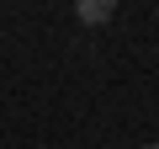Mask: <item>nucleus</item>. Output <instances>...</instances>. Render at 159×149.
<instances>
[{"instance_id": "obj_2", "label": "nucleus", "mask_w": 159, "mask_h": 149, "mask_svg": "<svg viewBox=\"0 0 159 149\" xmlns=\"http://www.w3.org/2000/svg\"><path fill=\"white\" fill-rule=\"evenodd\" d=\"M143 149H159V144H143Z\"/></svg>"}, {"instance_id": "obj_1", "label": "nucleus", "mask_w": 159, "mask_h": 149, "mask_svg": "<svg viewBox=\"0 0 159 149\" xmlns=\"http://www.w3.org/2000/svg\"><path fill=\"white\" fill-rule=\"evenodd\" d=\"M111 0H80V6H74V16L80 22H85V27H101V22H111Z\"/></svg>"}]
</instances>
